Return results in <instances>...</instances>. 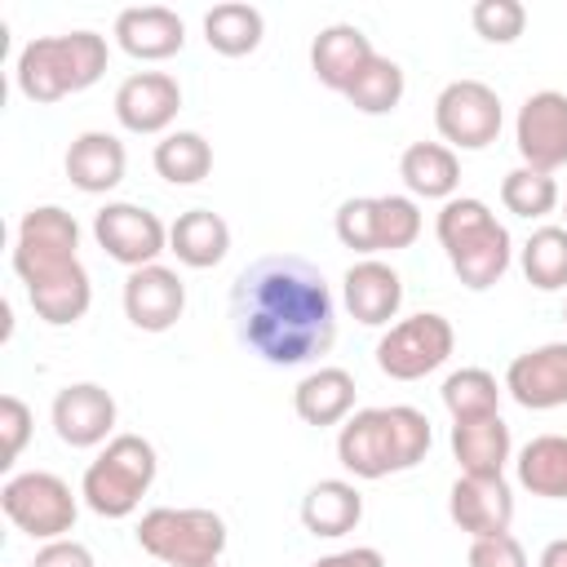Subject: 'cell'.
Returning a JSON list of instances; mask_svg holds the SVG:
<instances>
[{
	"instance_id": "obj_3",
	"label": "cell",
	"mask_w": 567,
	"mask_h": 567,
	"mask_svg": "<svg viewBox=\"0 0 567 567\" xmlns=\"http://www.w3.org/2000/svg\"><path fill=\"white\" fill-rule=\"evenodd\" d=\"M434 235H439V244H443L456 279L465 288H474V292L492 288L509 270V257H514L509 230L474 195H452L439 208V217H434Z\"/></svg>"
},
{
	"instance_id": "obj_9",
	"label": "cell",
	"mask_w": 567,
	"mask_h": 567,
	"mask_svg": "<svg viewBox=\"0 0 567 567\" xmlns=\"http://www.w3.org/2000/svg\"><path fill=\"white\" fill-rule=\"evenodd\" d=\"M452 350H456L452 323L434 310H421V315L390 323V332L377 341V368L390 381H421L434 368H443L452 359Z\"/></svg>"
},
{
	"instance_id": "obj_16",
	"label": "cell",
	"mask_w": 567,
	"mask_h": 567,
	"mask_svg": "<svg viewBox=\"0 0 567 567\" xmlns=\"http://www.w3.org/2000/svg\"><path fill=\"white\" fill-rule=\"evenodd\" d=\"M53 430L66 447H97L115 434V399L97 381H75L53 399Z\"/></svg>"
},
{
	"instance_id": "obj_37",
	"label": "cell",
	"mask_w": 567,
	"mask_h": 567,
	"mask_svg": "<svg viewBox=\"0 0 567 567\" xmlns=\"http://www.w3.org/2000/svg\"><path fill=\"white\" fill-rule=\"evenodd\" d=\"M27 439H31V408L18 394H4L0 399V456H4L0 465H13Z\"/></svg>"
},
{
	"instance_id": "obj_23",
	"label": "cell",
	"mask_w": 567,
	"mask_h": 567,
	"mask_svg": "<svg viewBox=\"0 0 567 567\" xmlns=\"http://www.w3.org/2000/svg\"><path fill=\"white\" fill-rule=\"evenodd\" d=\"M168 248L177 252L182 266L190 270H208L230 252V226L221 213L213 208H190L168 226Z\"/></svg>"
},
{
	"instance_id": "obj_7",
	"label": "cell",
	"mask_w": 567,
	"mask_h": 567,
	"mask_svg": "<svg viewBox=\"0 0 567 567\" xmlns=\"http://www.w3.org/2000/svg\"><path fill=\"white\" fill-rule=\"evenodd\" d=\"M137 545L142 554L159 558L164 567H199L217 563L226 549V523L213 509H146L137 523Z\"/></svg>"
},
{
	"instance_id": "obj_38",
	"label": "cell",
	"mask_w": 567,
	"mask_h": 567,
	"mask_svg": "<svg viewBox=\"0 0 567 567\" xmlns=\"http://www.w3.org/2000/svg\"><path fill=\"white\" fill-rule=\"evenodd\" d=\"M470 567H527V554L509 532H501L470 545Z\"/></svg>"
},
{
	"instance_id": "obj_42",
	"label": "cell",
	"mask_w": 567,
	"mask_h": 567,
	"mask_svg": "<svg viewBox=\"0 0 567 567\" xmlns=\"http://www.w3.org/2000/svg\"><path fill=\"white\" fill-rule=\"evenodd\" d=\"M199 567H217V563H199Z\"/></svg>"
},
{
	"instance_id": "obj_6",
	"label": "cell",
	"mask_w": 567,
	"mask_h": 567,
	"mask_svg": "<svg viewBox=\"0 0 567 567\" xmlns=\"http://www.w3.org/2000/svg\"><path fill=\"white\" fill-rule=\"evenodd\" d=\"M80 226L66 208L58 204H40L31 213H22L18 221V239H13V270L18 279L31 288H44V284H58L66 275H75L84 261H80Z\"/></svg>"
},
{
	"instance_id": "obj_31",
	"label": "cell",
	"mask_w": 567,
	"mask_h": 567,
	"mask_svg": "<svg viewBox=\"0 0 567 567\" xmlns=\"http://www.w3.org/2000/svg\"><path fill=\"white\" fill-rule=\"evenodd\" d=\"M523 275L540 292L567 288V226H540L523 244Z\"/></svg>"
},
{
	"instance_id": "obj_14",
	"label": "cell",
	"mask_w": 567,
	"mask_h": 567,
	"mask_svg": "<svg viewBox=\"0 0 567 567\" xmlns=\"http://www.w3.org/2000/svg\"><path fill=\"white\" fill-rule=\"evenodd\" d=\"M505 390L518 408L549 412L567 403V341H545L536 350H523L505 368Z\"/></svg>"
},
{
	"instance_id": "obj_25",
	"label": "cell",
	"mask_w": 567,
	"mask_h": 567,
	"mask_svg": "<svg viewBox=\"0 0 567 567\" xmlns=\"http://www.w3.org/2000/svg\"><path fill=\"white\" fill-rule=\"evenodd\" d=\"M399 177H403V186L412 195L447 204L456 195V186H461V159L443 142H412L403 151V159H399Z\"/></svg>"
},
{
	"instance_id": "obj_1",
	"label": "cell",
	"mask_w": 567,
	"mask_h": 567,
	"mask_svg": "<svg viewBox=\"0 0 567 567\" xmlns=\"http://www.w3.org/2000/svg\"><path fill=\"white\" fill-rule=\"evenodd\" d=\"M235 337L275 368H301L332 350L337 306L323 275L292 252L257 257L230 288Z\"/></svg>"
},
{
	"instance_id": "obj_22",
	"label": "cell",
	"mask_w": 567,
	"mask_h": 567,
	"mask_svg": "<svg viewBox=\"0 0 567 567\" xmlns=\"http://www.w3.org/2000/svg\"><path fill=\"white\" fill-rule=\"evenodd\" d=\"M359 518H363V496L346 478H319L301 496V527L310 536H323V540L346 536V532L359 527Z\"/></svg>"
},
{
	"instance_id": "obj_29",
	"label": "cell",
	"mask_w": 567,
	"mask_h": 567,
	"mask_svg": "<svg viewBox=\"0 0 567 567\" xmlns=\"http://www.w3.org/2000/svg\"><path fill=\"white\" fill-rule=\"evenodd\" d=\"M151 164H155V173H159L164 182H173V186H195V182H204L208 168H213V146H208L199 133L177 128V133H164V137L155 142Z\"/></svg>"
},
{
	"instance_id": "obj_40",
	"label": "cell",
	"mask_w": 567,
	"mask_h": 567,
	"mask_svg": "<svg viewBox=\"0 0 567 567\" xmlns=\"http://www.w3.org/2000/svg\"><path fill=\"white\" fill-rule=\"evenodd\" d=\"M315 567H385V558L372 545H354V549H337V554L319 558Z\"/></svg>"
},
{
	"instance_id": "obj_35",
	"label": "cell",
	"mask_w": 567,
	"mask_h": 567,
	"mask_svg": "<svg viewBox=\"0 0 567 567\" xmlns=\"http://www.w3.org/2000/svg\"><path fill=\"white\" fill-rule=\"evenodd\" d=\"M470 22H474V31H478L483 40H492V44H514V40L523 35V27H527V9H523L518 0H478V4L470 9Z\"/></svg>"
},
{
	"instance_id": "obj_5",
	"label": "cell",
	"mask_w": 567,
	"mask_h": 567,
	"mask_svg": "<svg viewBox=\"0 0 567 567\" xmlns=\"http://www.w3.org/2000/svg\"><path fill=\"white\" fill-rule=\"evenodd\" d=\"M155 470H159V456L142 434H115L102 447V456L89 461L80 496L102 518H128L142 505V496L151 492Z\"/></svg>"
},
{
	"instance_id": "obj_41",
	"label": "cell",
	"mask_w": 567,
	"mask_h": 567,
	"mask_svg": "<svg viewBox=\"0 0 567 567\" xmlns=\"http://www.w3.org/2000/svg\"><path fill=\"white\" fill-rule=\"evenodd\" d=\"M540 567H567V536L563 540H549L540 549Z\"/></svg>"
},
{
	"instance_id": "obj_2",
	"label": "cell",
	"mask_w": 567,
	"mask_h": 567,
	"mask_svg": "<svg viewBox=\"0 0 567 567\" xmlns=\"http://www.w3.org/2000/svg\"><path fill=\"white\" fill-rule=\"evenodd\" d=\"M430 443H434V434H430V416L421 408H408V403L359 408L341 421L337 461L354 478H385V474H403V470L421 465Z\"/></svg>"
},
{
	"instance_id": "obj_39",
	"label": "cell",
	"mask_w": 567,
	"mask_h": 567,
	"mask_svg": "<svg viewBox=\"0 0 567 567\" xmlns=\"http://www.w3.org/2000/svg\"><path fill=\"white\" fill-rule=\"evenodd\" d=\"M31 567H93V554H89V545L62 536V540H44Z\"/></svg>"
},
{
	"instance_id": "obj_15",
	"label": "cell",
	"mask_w": 567,
	"mask_h": 567,
	"mask_svg": "<svg viewBox=\"0 0 567 567\" xmlns=\"http://www.w3.org/2000/svg\"><path fill=\"white\" fill-rule=\"evenodd\" d=\"M186 310V284L168 266H137L124 279V315L142 332H168Z\"/></svg>"
},
{
	"instance_id": "obj_13",
	"label": "cell",
	"mask_w": 567,
	"mask_h": 567,
	"mask_svg": "<svg viewBox=\"0 0 567 567\" xmlns=\"http://www.w3.org/2000/svg\"><path fill=\"white\" fill-rule=\"evenodd\" d=\"M447 514L474 540L501 536L514 523V492H509L505 474H461L447 492Z\"/></svg>"
},
{
	"instance_id": "obj_36",
	"label": "cell",
	"mask_w": 567,
	"mask_h": 567,
	"mask_svg": "<svg viewBox=\"0 0 567 567\" xmlns=\"http://www.w3.org/2000/svg\"><path fill=\"white\" fill-rule=\"evenodd\" d=\"M337 239L354 252H377V195H359L337 208Z\"/></svg>"
},
{
	"instance_id": "obj_43",
	"label": "cell",
	"mask_w": 567,
	"mask_h": 567,
	"mask_svg": "<svg viewBox=\"0 0 567 567\" xmlns=\"http://www.w3.org/2000/svg\"><path fill=\"white\" fill-rule=\"evenodd\" d=\"M563 319H567V310H563Z\"/></svg>"
},
{
	"instance_id": "obj_11",
	"label": "cell",
	"mask_w": 567,
	"mask_h": 567,
	"mask_svg": "<svg viewBox=\"0 0 567 567\" xmlns=\"http://www.w3.org/2000/svg\"><path fill=\"white\" fill-rule=\"evenodd\" d=\"M93 239H97V248L111 261H120L128 270L155 266V257L168 248L164 221L151 208L128 204V199H115V204H106V208L93 213Z\"/></svg>"
},
{
	"instance_id": "obj_19",
	"label": "cell",
	"mask_w": 567,
	"mask_h": 567,
	"mask_svg": "<svg viewBox=\"0 0 567 567\" xmlns=\"http://www.w3.org/2000/svg\"><path fill=\"white\" fill-rule=\"evenodd\" d=\"M115 40L128 58L142 62H164L173 53H182L186 44V27L173 9L164 4H137V9H120L115 18Z\"/></svg>"
},
{
	"instance_id": "obj_18",
	"label": "cell",
	"mask_w": 567,
	"mask_h": 567,
	"mask_svg": "<svg viewBox=\"0 0 567 567\" xmlns=\"http://www.w3.org/2000/svg\"><path fill=\"white\" fill-rule=\"evenodd\" d=\"M341 297H346V310H350L359 323L381 328V323H390V319L399 315V306H403V279H399L394 266H385V261H377V257H363V261H354V266L346 270Z\"/></svg>"
},
{
	"instance_id": "obj_24",
	"label": "cell",
	"mask_w": 567,
	"mask_h": 567,
	"mask_svg": "<svg viewBox=\"0 0 567 567\" xmlns=\"http://www.w3.org/2000/svg\"><path fill=\"white\" fill-rule=\"evenodd\" d=\"M509 452H514V439L501 412L483 421H452V456L461 474H501Z\"/></svg>"
},
{
	"instance_id": "obj_30",
	"label": "cell",
	"mask_w": 567,
	"mask_h": 567,
	"mask_svg": "<svg viewBox=\"0 0 567 567\" xmlns=\"http://www.w3.org/2000/svg\"><path fill=\"white\" fill-rule=\"evenodd\" d=\"M403 89H408L403 66H399L394 58H381V53H377V58L354 75V84L346 89V97H350V106L363 111V115H390V111L403 102Z\"/></svg>"
},
{
	"instance_id": "obj_33",
	"label": "cell",
	"mask_w": 567,
	"mask_h": 567,
	"mask_svg": "<svg viewBox=\"0 0 567 567\" xmlns=\"http://www.w3.org/2000/svg\"><path fill=\"white\" fill-rule=\"evenodd\" d=\"M501 204L514 213V217H545V213H554L558 208V182H554V173H540V168H527V164H518V168H509L505 173V182H501Z\"/></svg>"
},
{
	"instance_id": "obj_12",
	"label": "cell",
	"mask_w": 567,
	"mask_h": 567,
	"mask_svg": "<svg viewBox=\"0 0 567 567\" xmlns=\"http://www.w3.org/2000/svg\"><path fill=\"white\" fill-rule=\"evenodd\" d=\"M514 146L527 168L558 173L567 164V93L540 89L518 106L514 120Z\"/></svg>"
},
{
	"instance_id": "obj_21",
	"label": "cell",
	"mask_w": 567,
	"mask_h": 567,
	"mask_svg": "<svg viewBox=\"0 0 567 567\" xmlns=\"http://www.w3.org/2000/svg\"><path fill=\"white\" fill-rule=\"evenodd\" d=\"M124 168H128V155H124V142L115 133H102V128H89L80 133L71 146H66V177L71 186H80L84 195H106L124 182Z\"/></svg>"
},
{
	"instance_id": "obj_27",
	"label": "cell",
	"mask_w": 567,
	"mask_h": 567,
	"mask_svg": "<svg viewBox=\"0 0 567 567\" xmlns=\"http://www.w3.org/2000/svg\"><path fill=\"white\" fill-rule=\"evenodd\" d=\"M514 465H518V483L532 496L567 501V434H536Z\"/></svg>"
},
{
	"instance_id": "obj_44",
	"label": "cell",
	"mask_w": 567,
	"mask_h": 567,
	"mask_svg": "<svg viewBox=\"0 0 567 567\" xmlns=\"http://www.w3.org/2000/svg\"><path fill=\"white\" fill-rule=\"evenodd\" d=\"M563 213H567V208H563Z\"/></svg>"
},
{
	"instance_id": "obj_20",
	"label": "cell",
	"mask_w": 567,
	"mask_h": 567,
	"mask_svg": "<svg viewBox=\"0 0 567 567\" xmlns=\"http://www.w3.org/2000/svg\"><path fill=\"white\" fill-rule=\"evenodd\" d=\"M372 58H377V49H372V40L354 22H332L310 44V71H315V80L328 84V89H337V93H346L354 84V75Z\"/></svg>"
},
{
	"instance_id": "obj_17",
	"label": "cell",
	"mask_w": 567,
	"mask_h": 567,
	"mask_svg": "<svg viewBox=\"0 0 567 567\" xmlns=\"http://www.w3.org/2000/svg\"><path fill=\"white\" fill-rule=\"evenodd\" d=\"M182 111V84L164 71H137L115 89V120L128 133H164Z\"/></svg>"
},
{
	"instance_id": "obj_32",
	"label": "cell",
	"mask_w": 567,
	"mask_h": 567,
	"mask_svg": "<svg viewBox=\"0 0 567 567\" xmlns=\"http://www.w3.org/2000/svg\"><path fill=\"white\" fill-rule=\"evenodd\" d=\"M496 403H501V385L487 368H461L443 381V408L452 412V421L496 416Z\"/></svg>"
},
{
	"instance_id": "obj_28",
	"label": "cell",
	"mask_w": 567,
	"mask_h": 567,
	"mask_svg": "<svg viewBox=\"0 0 567 567\" xmlns=\"http://www.w3.org/2000/svg\"><path fill=\"white\" fill-rule=\"evenodd\" d=\"M261 35H266V18H261V9H252V4L230 0V4H213V9L204 13V40H208V49L221 53V58H244V53H252V49L261 44Z\"/></svg>"
},
{
	"instance_id": "obj_10",
	"label": "cell",
	"mask_w": 567,
	"mask_h": 567,
	"mask_svg": "<svg viewBox=\"0 0 567 567\" xmlns=\"http://www.w3.org/2000/svg\"><path fill=\"white\" fill-rule=\"evenodd\" d=\"M501 97L483 80H452L434 97V128L443 142L461 151H483L501 133Z\"/></svg>"
},
{
	"instance_id": "obj_8",
	"label": "cell",
	"mask_w": 567,
	"mask_h": 567,
	"mask_svg": "<svg viewBox=\"0 0 567 567\" xmlns=\"http://www.w3.org/2000/svg\"><path fill=\"white\" fill-rule=\"evenodd\" d=\"M0 509L31 540H62L75 527V514H80L71 487L49 470H27V474L4 478Z\"/></svg>"
},
{
	"instance_id": "obj_26",
	"label": "cell",
	"mask_w": 567,
	"mask_h": 567,
	"mask_svg": "<svg viewBox=\"0 0 567 567\" xmlns=\"http://www.w3.org/2000/svg\"><path fill=\"white\" fill-rule=\"evenodd\" d=\"M292 408L306 425H341L354 412V377L346 368H315L292 390Z\"/></svg>"
},
{
	"instance_id": "obj_4",
	"label": "cell",
	"mask_w": 567,
	"mask_h": 567,
	"mask_svg": "<svg viewBox=\"0 0 567 567\" xmlns=\"http://www.w3.org/2000/svg\"><path fill=\"white\" fill-rule=\"evenodd\" d=\"M106 71V40L97 31H62L22 44L18 53V89L27 102H62L66 93H84Z\"/></svg>"
},
{
	"instance_id": "obj_34",
	"label": "cell",
	"mask_w": 567,
	"mask_h": 567,
	"mask_svg": "<svg viewBox=\"0 0 567 567\" xmlns=\"http://www.w3.org/2000/svg\"><path fill=\"white\" fill-rule=\"evenodd\" d=\"M421 235V208L408 195H377V252L412 248Z\"/></svg>"
}]
</instances>
